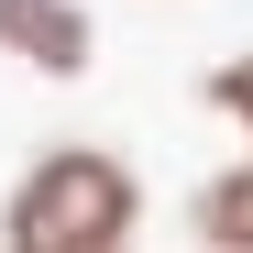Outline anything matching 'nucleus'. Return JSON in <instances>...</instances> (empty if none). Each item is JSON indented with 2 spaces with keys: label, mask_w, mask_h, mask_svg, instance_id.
I'll list each match as a JSON object with an SVG mask.
<instances>
[{
  "label": "nucleus",
  "mask_w": 253,
  "mask_h": 253,
  "mask_svg": "<svg viewBox=\"0 0 253 253\" xmlns=\"http://www.w3.org/2000/svg\"><path fill=\"white\" fill-rule=\"evenodd\" d=\"M198 99H209V110H220V121H231V132L253 143V55H220V66H209V77H198Z\"/></svg>",
  "instance_id": "4"
},
{
  "label": "nucleus",
  "mask_w": 253,
  "mask_h": 253,
  "mask_svg": "<svg viewBox=\"0 0 253 253\" xmlns=\"http://www.w3.org/2000/svg\"><path fill=\"white\" fill-rule=\"evenodd\" d=\"M132 231H143V176L110 143H44L0 198L11 253H121Z\"/></svg>",
  "instance_id": "1"
},
{
  "label": "nucleus",
  "mask_w": 253,
  "mask_h": 253,
  "mask_svg": "<svg viewBox=\"0 0 253 253\" xmlns=\"http://www.w3.org/2000/svg\"><path fill=\"white\" fill-rule=\"evenodd\" d=\"M0 55H11L22 77H88L99 66V22L88 0H0Z\"/></svg>",
  "instance_id": "2"
},
{
  "label": "nucleus",
  "mask_w": 253,
  "mask_h": 253,
  "mask_svg": "<svg viewBox=\"0 0 253 253\" xmlns=\"http://www.w3.org/2000/svg\"><path fill=\"white\" fill-rule=\"evenodd\" d=\"M187 242H209V253H253V154L187 187Z\"/></svg>",
  "instance_id": "3"
}]
</instances>
